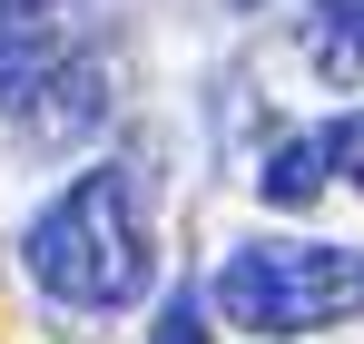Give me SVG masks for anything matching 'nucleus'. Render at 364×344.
<instances>
[{
	"mask_svg": "<svg viewBox=\"0 0 364 344\" xmlns=\"http://www.w3.org/2000/svg\"><path fill=\"white\" fill-rule=\"evenodd\" d=\"M325 168H335V158H325V128H315V138H286L256 187H266V207H315V197H325Z\"/></svg>",
	"mask_w": 364,
	"mask_h": 344,
	"instance_id": "5",
	"label": "nucleus"
},
{
	"mask_svg": "<svg viewBox=\"0 0 364 344\" xmlns=\"http://www.w3.org/2000/svg\"><path fill=\"white\" fill-rule=\"evenodd\" d=\"M315 20H305V59H315V79H364V0H305Z\"/></svg>",
	"mask_w": 364,
	"mask_h": 344,
	"instance_id": "4",
	"label": "nucleus"
},
{
	"mask_svg": "<svg viewBox=\"0 0 364 344\" xmlns=\"http://www.w3.org/2000/svg\"><path fill=\"white\" fill-rule=\"evenodd\" d=\"M148 344H217V335H207V295H168V305H158V335H148Z\"/></svg>",
	"mask_w": 364,
	"mask_h": 344,
	"instance_id": "6",
	"label": "nucleus"
},
{
	"mask_svg": "<svg viewBox=\"0 0 364 344\" xmlns=\"http://www.w3.org/2000/svg\"><path fill=\"white\" fill-rule=\"evenodd\" d=\"M237 335H315L364 315V246H305V236H256L217 266L207 295Z\"/></svg>",
	"mask_w": 364,
	"mask_h": 344,
	"instance_id": "2",
	"label": "nucleus"
},
{
	"mask_svg": "<svg viewBox=\"0 0 364 344\" xmlns=\"http://www.w3.org/2000/svg\"><path fill=\"white\" fill-rule=\"evenodd\" d=\"M89 20H99V0H0V99L20 109L50 69L89 50Z\"/></svg>",
	"mask_w": 364,
	"mask_h": 344,
	"instance_id": "3",
	"label": "nucleus"
},
{
	"mask_svg": "<svg viewBox=\"0 0 364 344\" xmlns=\"http://www.w3.org/2000/svg\"><path fill=\"white\" fill-rule=\"evenodd\" d=\"M30 276L60 295V305H79V315H119V305H138V295H148V276H158L138 177H128V168L79 177L60 207L30 227Z\"/></svg>",
	"mask_w": 364,
	"mask_h": 344,
	"instance_id": "1",
	"label": "nucleus"
},
{
	"mask_svg": "<svg viewBox=\"0 0 364 344\" xmlns=\"http://www.w3.org/2000/svg\"><path fill=\"white\" fill-rule=\"evenodd\" d=\"M325 158H335V168H345V177L364 187V109L345 118V128H325Z\"/></svg>",
	"mask_w": 364,
	"mask_h": 344,
	"instance_id": "7",
	"label": "nucleus"
}]
</instances>
